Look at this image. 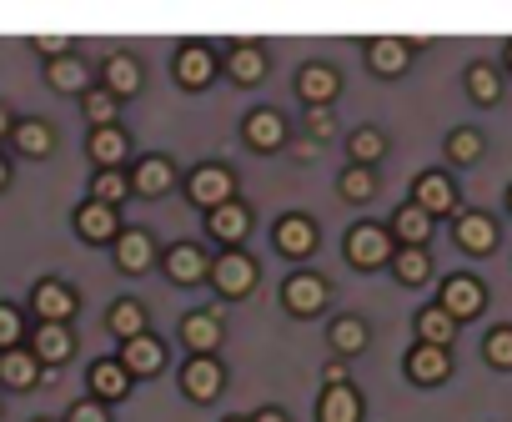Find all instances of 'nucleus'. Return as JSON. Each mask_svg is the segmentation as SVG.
Here are the masks:
<instances>
[{
	"label": "nucleus",
	"instance_id": "obj_42",
	"mask_svg": "<svg viewBox=\"0 0 512 422\" xmlns=\"http://www.w3.org/2000/svg\"><path fill=\"white\" fill-rule=\"evenodd\" d=\"M482 151H487V141H482V131H472V126H462V131L447 136V156H452V161H477Z\"/></svg>",
	"mask_w": 512,
	"mask_h": 422
},
{
	"label": "nucleus",
	"instance_id": "obj_45",
	"mask_svg": "<svg viewBox=\"0 0 512 422\" xmlns=\"http://www.w3.org/2000/svg\"><path fill=\"white\" fill-rule=\"evenodd\" d=\"M332 126H337V121H332V106H307V131H312L317 141H327Z\"/></svg>",
	"mask_w": 512,
	"mask_h": 422
},
{
	"label": "nucleus",
	"instance_id": "obj_16",
	"mask_svg": "<svg viewBox=\"0 0 512 422\" xmlns=\"http://www.w3.org/2000/svg\"><path fill=\"white\" fill-rule=\"evenodd\" d=\"M171 186H176V166H171L166 156H141V161H136L131 191H141V196H166Z\"/></svg>",
	"mask_w": 512,
	"mask_h": 422
},
{
	"label": "nucleus",
	"instance_id": "obj_43",
	"mask_svg": "<svg viewBox=\"0 0 512 422\" xmlns=\"http://www.w3.org/2000/svg\"><path fill=\"white\" fill-rule=\"evenodd\" d=\"M21 332H26L21 312H16L11 302H0V352H11V347H21Z\"/></svg>",
	"mask_w": 512,
	"mask_h": 422
},
{
	"label": "nucleus",
	"instance_id": "obj_3",
	"mask_svg": "<svg viewBox=\"0 0 512 422\" xmlns=\"http://www.w3.org/2000/svg\"><path fill=\"white\" fill-rule=\"evenodd\" d=\"M282 302H287V312H292V317H317V312L332 302V287H327L317 272H297V277H287Z\"/></svg>",
	"mask_w": 512,
	"mask_h": 422
},
{
	"label": "nucleus",
	"instance_id": "obj_54",
	"mask_svg": "<svg viewBox=\"0 0 512 422\" xmlns=\"http://www.w3.org/2000/svg\"><path fill=\"white\" fill-rule=\"evenodd\" d=\"M36 422H46V417H36Z\"/></svg>",
	"mask_w": 512,
	"mask_h": 422
},
{
	"label": "nucleus",
	"instance_id": "obj_37",
	"mask_svg": "<svg viewBox=\"0 0 512 422\" xmlns=\"http://www.w3.org/2000/svg\"><path fill=\"white\" fill-rule=\"evenodd\" d=\"M367 342H372V332H367L362 317H337V322H332V347H337V352H362Z\"/></svg>",
	"mask_w": 512,
	"mask_h": 422
},
{
	"label": "nucleus",
	"instance_id": "obj_30",
	"mask_svg": "<svg viewBox=\"0 0 512 422\" xmlns=\"http://www.w3.org/2000/svg\"><path fill=\"white\" fill-rule=\"evenodd\" d=\"M16 151L21 156H51L56 151V131L41 121V116H26V121H16Z\"/></svg>",
	"mask_w": 512,
	"mask_h": 422
},
{
	"label": "nucleus",
	"instance_id": "obj_48",
	"mask_svg": "<svg viewBox=\"0 0 512 422\" xmlns=\"http://www.w3.org/2000/svg\"><path fill=\"white\" fill-rule=\"evenodd\" d=\"M251 422H287V412H277V407H262V412H256Z\"/></svg>",
	"mask_w": 512,
	"mask_h": 422
},
{
	"label": "nucleus",
	"instance_id": "obj_18",
	"mask_svg": "<svg viewBox=\"0 0 512 422\" xmlns=\"http://www.w3.org/2000/svg\"><path fill=\"white\" fill-rule=\"evenodd\" d=\"M86 151H91V161H96L101 171H121V161H126L131 141H126V131H121V126H101V131H91Z\"/></svg>",
	"mask_w": 512,
	"mask_h": 422
},
{
	"label": "nucleus",
	"instance_id": "obj_39",
	"mask_svg": "<svg viewBox=\"0 0 512 422\" xmlns=\"http://www.w3.org/2000/svg\"><path fill=\"white\" fill-rule=\"evenodd\" d=\"M467 96H472V101H482V106H492V101L502 96L497 71H492V66H467Z\"/></svg>",
	"mask_w": 512,
	"mask_h": 422
},
{
	"label": "nucleus",
	"instance_id": "obj_17",
	"mask_svg": "<svg viewBox=\"0 0 512 422\" xmlns=\"http://www.w3.org/2000/svg\"><path fill=\"white\" fill-rule=\"evenodd\" d=\"M76 232H81L86 242H116V237H121V227H116V206H106V201H86V206L76 211Z\"/></svg>",
	"mask_w": 512,
	"mask_h": 422
},
{
	"label": "nucleus",
	"instance_id": "obj_14",
	"mask_svg": "<svg viewBox=\"0 0 512 422\" xmlns=\"http://www.w3.org/2000/svg\"><path fill=\"white\" fill-rule=\"evenodd\" d=\"M206 227H211L216 242H226V247L236 252V242H246V232H251V211L236 206V201H226V206L206 211Z\"/></svg>",
	"mask_w": 512,
	"mask_h": 422
},
{
	"label": "nucleus",
	"instance_id": "obj_29",
	"mask_svg": "<svg viewBox=\"0 0 512 422\" xmlns=\"http://www.w3.org/2000/svg\"><path fill=\"white\" fill-rule=\"evenodd\" d=\"M226 76H231L236 86H256V81L267 76V51H262V46H231Z\"/></svg>",
	"mask_w": 512,
	"mask_h": 422
},
{
	"label": "nucleus",
	"instance_id": "obj_36",
	"mask_svg": "<svg viewBox=\"0 0 512 422\" xmlns=\"http://www.w3.org/2000/svg\"><path fill=\"white\" fill-rule=\"evenodd\" d=\"M392 267H397V282H407V287H422V282H427V272H432V262H427V252H422V247H397Z\"/></svg>",
	"mask_w": 512,
	"mask_h": 422
},
{
	"label": "nucleus",
	"instance_id": "obj_2",
	"mask_svg": "<svg viewBox=\"0 0 512 422\" xmlns=\"http://www.w3.org/2000/svg\"><path fill=\"white\" fill-rule=\"evenodd\" d=\"M231 191H236V176H231L226 166H196V171H191V181H186L191 206H206V211L226 206V201H231Z\"/></svg>",
	"mask_w": 512,
	"mask_h": 422
},
{
	"label": "nucleus",
	"instance_id": "obj_33",
	"mask_svg": "<svg viewBox=\"0 0 512 422\" xmlns=\"http://www.w3.org/2000/svg\"><path fill=\"white\" fill-rule=\"evenodd\" d=\"M106 327L121 337V342H136V337H146V312H141V302H116L111 312H106Z\"/></svg>",
	"mask_w": 512,
	"mask_h": 422
},
{
	"label": "nucleus",
	"instance_id": "obj_23",
	"mask_svg": "<svg viewBox=\"0 0 512 422\" xmlns=\"http://www.w3.org/2000/svg\"><path fill=\"white\" fill-rule=\"evenodd\" d=\"M367 61H372L377 76H402V71L412 66V46L397 41V36H377V41L367 46Z\"/></svg>",
	"mask_w": 512,
	"mask_h": 422
},
{
	"label": "nucleus",
	"instance_id": "obj_7",
	"mask_svg": "<svg viewBox=\"0 0 512 422\" xmlns=\"http://www.w3.org/2000/svg\"><path fill=\"white\" fill-rule=\"evenodd\" d=\"M221 382H226V372H221L216 357H191V362L181 367V392H186L191 402H211V397L221 392Z\"/></svg>",
	"mask_w": 512,
	"mask_h": 422
},
{
	"label": "nucleus",
	"instance_id": "obj_53",
	"mask_svg": "<svg viewBox=\"0 0 512 422\" xmlns=\"http://www.w3.org/2000/svg\"><path fill=\"white\" fill-rule=\"evenodd\" d=\"M507 206H512V191H507Z\"/></svg>",
	"mask_w": 512,
	"mask_h": 422
},
{
	"label": "nucleus",
	"instance_id": "obj_11",
	"mask_svg": "<svg viewBox=\"0 0 512 422\" xmlns=\"http://www.w3.org/2000/svg\"><path fill=\"white\" fill-rule=\"evenodd\" d=\"M452 237H457V247H462L467 257H487V252L497 247V222L482 217V211H467V217H457Z\"/></svg>",
	"mask_w": 512,
	"mask_h": 422
},
{
	"label": "nucleus",
	"instance_id": "obj_49",
	"mask_svg": "<svg viewBox=\"0 0 512 422\" xmlns=\"http://www.w3.org/2000/svg\"><path fill=\"white\" fill-rule=\"evenodd\" d=\"M11 131H16V121H11V111H6V106H0V136H11Z\"/></svg>",
	"mask_w": 512,
	"mask_h": 422
},
{
	"label": "nucleus",
	"instance_id": "obj_28",
	"mask_svg": "<svg viewBox=\"0 0 512 422\" xmlns=\"http://www.w3.org/2000/svg\"><path fill=\"white\" fill-rule=\"evenodd\" d=\"M121 362H126V372H131V377H151V372H161L166 347L146 332V337H136V342H126V347H121Z\"/></svg>",
	"mask_w": 512,
	"mask_h": 422
},
{
	"label": "nucleus",
	"instance_id": "obj_4",
	"mask_svg": "<svg viewBox=\"0 0 512 422\" xmlns=\"http://www.w3.org/2000/svg\"><path fill=\"white\" fill-rule=\"evenodd\" d=\"M211 282H216L221 297H246V292L256 287V262H251L246 252H221V257L211 262Z\"/></svg>",
	"mask_w": 512,
	"mask_h": 422
},
{
	"label": "nucleus",
	"instance_id": "obj_20",
	"mask_svg": "<svg viewBox=\"0 0 512 422\" xmlns=\"http://www.w3.org/2000/svg\"><path fill=\"white\" fill-rule=\"evenodd\" d=\"M151 262H156V242H151L146 232H121V237H116V267H121L126 277H141Z\"/></svg>",
	"mask_w": 512,
	"mask_h": 422
},
{
	"label": "nucleus",
	"instance_id": "obj_15",
	"mask_svg": "<svg viewBox=\"0 0 512 422\" xmlns=\"http://www.w3.org/2000/svg\"><path fill=\"white\" fill-rule=\"evenodd\" d=\"M211 76H216V56H211L206 46H181V51H176V81H181L186 91L211 86Z\"/></svg>",
	"mask_w": 512,
	"mask_h": 422
},
{
	"label": "nucleus",
	"instance_id": "obj_46",
	"mask_svg": "<svg viewBox=\"0 0 512 422\" xmlns=\"http://www.w3.org/2000/svg\"><path fill=\"white\" fill-rule=\"evenodd\" d=\"M66 422H111V412H106V402L86 397V402H76V407H71V417H66Z\"/></svg>",
	"mask_w": 512,
	"mask_h": 422
},
{
	"label": "nucleus",
	"instance_id": "obj_50",
	"mask_svg": "<svg viewBox=\"0 0 512 422\" xmlns=\"http://www.w3.org/2000/svg\"><path fill=\"white\" fill-rule=\"evenodd\" d=\"M11 186V166H6V156H0V191Z\"/></svg>",
	"mask_w": 512,
	"mask_h": 422
},
{
	"label": "nucleus",
	"instance_id": "obj_41",
	"mask_svg": "<svg viewBox=\"0 0 512 422\" xmlns=\"http://www.w3.org/2000/svg\"><path fill=\"white\" fill-rule=\"evenodd\" d=\"M337 186H342V196H347V201H372V191H377V176H372V166H347Z\"/></svg>",
	"mask_w": 512,
	"mask_h": 422
},
{
	"label": "nucleus",
	"instance_id": "obj_34",
	"mask_svg": "<svg viewBox=\"0 0 512 422\" xmlns=\"http://www.w3.org/2000/svg\"><path fill=\"white\" fill-rule=\"evenodd\" d=\"M86 76H91V71H86V61H76V56H61V61L46 66V81H51L56 91H71V96H76V91H81V96L91 91Z\"/></svg>",
	"mask_w": 512,
	"mask_h": 422
},
{
	"label": "nucleus",
	"instance_id": "obj_35",
	"mask_svg": "<svg viewBox=\"0 0 512 422\" xmlns=\"http://www.w3.org/2000/svg\"><path fill=\"white\" fill-rule=\"evenodd\" d=\"M427 237H432V217H427L422 206H402L397 211V242L402 247H422Z\"/></svg>",
	"mask_w": 512,
	"mask_h": 422
},
{
	"label": "nucleus",
	"instance_id": "obj_10",
	"mask_svg": "<svg viewBox=\"0 0 512 422\" xmlns=\"http://www.w3.org/2000/svg\"><path fill=\"white\" fill-rule=\"evenodd\" d=\"M412 206H422L427 217L437 222V217H447V211L457 206V191H452V181H447L442 171H427V176H417V186H412Z\"/></svg>",
	"mask_w": 512,
	"mask_h": 422
},
{
	"label": "nucleus",
	"instance_id": "obj_19",
	"mask_svg": "<svg viewBox=\"0 0 512 422\" xmlns=\"http://www.w3.org/2000/svg\"><path fill=\"white\" fill-rule=\"evenodd\" d=\"M272 242H277V252H287V257H312V252H317V227H312L307 217H282L277 232H272Z\"/></svg>",
	"mask_w": 512,
	"mask_h": 422
},
{
	"label": "nucleus",
	"instance_id": "obj_40",
	"mask_svg": "<svg viewBox=\"0 0 512 422\" xmlns=\"http://www.w3.org/2000/svg\"><path fill=\"white\" fill-rule=\"evenodd\" d=\"M126 191H131V176H121V171H96V181H91V201H106V206H121Z\"/></svg>",
	"mask_w": 512,
	"mask_h": 422
},
{
	"label": "nucleus",
	"instance_id": "obj_1",
	"mask_svg": "<svg viewBox=\"0 0 512 422\" xmlns=\"http://www.w3.org/2000/svg\"><path fill=\"white\" fill-rule=\"evenodd\" d=\"M392 257H397V252H392V232H382V227H372V222H362V227L347 232V262H352V267L372 272V267H387Z\"/></svg>",
	"mask_w": 512,
	"mask_h": 422
},
{
	"label": "nucleus",
	"instance_id": "obj_21",
	"mask_svg": "<svg viewBox=\"0 0 512 422\" xmlns=\"http://www.w3.org/2000/svg\"><path fill=\"white\" fill-rule=\"evenodd\" d=\"M166 277H171V282H181V287H191V282L211 277V262H206V252H201V247L181 242V247H171V252H166Z\"/></svg>",
	"mask_w": 512,
	"mask_h": 422
},
{
	"label": "nucleus",
	"instance_id": "obj_9",
	"mask_svg": "<svg viewBox=\"0 0 512 422\" xmlns=\"http://www.w3.org/2000/svg\"><path fill=\"white\" fill-rule=\"evenodd\" d=\"M317 422H362V392L352 382L322 387L317 397Z\"/></svg>",
	"mask_w": 512,
	"mask_h": 422
},
{
	"label": "nucleus",
	"instance_id": "obj_47",
	"mask_svg": "<svg viewBox=\"0 0 512 422\" xmlns=\"http://www.w3.org/2000/svg\"><path fill=\"white\" fill-rule=\"evenodd\" d=\"M31 46H36V51H41V56H51V61H61V56H66V46H71V41H66V36H36V41H31Z\"/></svg>",
	"mask_w": 512,
	"mask_h": 422
},
{
	"label": "nucleus",
	"instance_id": "obj_25",
	"mask_svg": "<svg viewBox=\"0 0 512 422\" xmlns=\"http://www.w3.org/2000/svg\"><path fill=\"white\" fill-rule=\"evenodd\" d=\"M297 91H302V101H307V106H332V101H337V91H342V81H337V71H332V66H302Z\"/></svg>",
	"mask_w": 512,
	"mask_h": 422
},
{
	"label": "nucleus",
	"instance_id": "obj_27",
	"mask_svg": "<svg viewBox=\"0 0 512 422\" xmlns=\"http://www.w3.org/2000/svg\"><path fill=\"white\" fill-rule=\"evenodd\" d=\"M246 141L256 151H277L287 141V116L282 111H251L246 116Z\"/></svg>",
	"mask_w": 512,
	"mask_h": 422
},
{
	"label": "nucleus",
	"instance_id": "obj_8",
	"mask_svg": "<svg viewBox=\"0 0 512 422\" xmlns=\"http://www.w3.org/2000/svg\"><path fill=\"white\" fill-rule=\"evenodd\" d=\"M447 372H452L447 347H427V342H417V347L407 352V377H412L417 387H437V382H447Z\"/></svg>",
	"mask_w": 512,
	"mask_h": 422
},
{
	"label": "nucleus",
	"instance_id": "obj_24",
	"mask_svg": "<svg viewBox=\"0 0 512 422\" xmlns=\"http://www.w3.org/2000/svg\"><path fill=\"white\" fill-rule=\"evenodd\" d=\"M101 81H106V91H111L116 101H121V96H136V91H141V66H136V56H126V51L106 56Z\"/></svg>",
	"mask_w": 512,
	"mask_h": 422
},
{
	"label": "nucleus",
	"instance_id": "obj_31",
	"mask_svg": "<svg viewBox=\"0 0 512 422\" xmlns=\"http://www.w3.org/2000/svg\"><path fill=\"white\" fill-rule=\"evenodd\" d=\"M452 337H457V317H452V312H442V307H422V312H417V342L447 347Z\"/></svg>",
	"mask_w": 512,
	"mask_h": 422
},
{
	"label": "nucleus",
	"instance_id": "obj_32",
	"mask_svg": "<svg viewBox=\"0 0 512 422\" xmlns=\"http://www.w3.org/2000/svg\"><path fill=\"white\" fill-rule=\"evenodd\" d=\"M347 156H352V166H377V161L387 156V136H382L377 126H357V131L347 136Z\"/></svg>",
	"mask_w": 512,
	"mask_h": 422
},
{
	"label": "nucleus",
	"instance_id": "obj_22",
	"mask_svg": "<svg viewBox=\"0 0 512 422\" xmlns=\"http://www.w3.org/2000/svg\"><path fill=\"white\" fill-rule=\"evenodd\" d=\"M36 357H41V367H61L71 352H76V337H71V327H56V322H41L36 327V347H31Z\"/></svg>",
	"mask_w": 512,
	"mask_h": 422
},
{
	"label": "nucleus",
	"instance_id": "obj_6",
	"mask_svg": "<svg viewBox=\"0 0 512 422\" xmlns=\"http://www.w3.org/2000/svg\"><path fill=\"white\" fill-rule=\"evenodd\" d=\"M46 377L41 357L31 347H11V352H0V382H6L11 392H31L36 382Z\"/></svg>",
	"mask_w": 512,
	"mask_h": 422
},
{
	"label": "nucleus",
	"instance_id": "obj_5",
	"mask_svg": "<svg viewBox=\"0 0 512 422\" xmlns=\"http://www.w3.org/2000/svg\"><path fill=\"white\" fill-rule=\"evenodd\" d=\"M31 307H36V317L41 322H56V327H66L71 317H76V292L66 287V282H56V277H46V282H36V292H31Z\"/></svg>",
	"mask_w": 512,
	"mask_h": 422
},
{
	"label": "nucleus",
	"instance_id": "obj_13",
	"mask_svg": "<svg viewBox=\"0 0 512 422\" xmlns=\"http://www.w3.org/2000/svg\"><path fill=\"white\" fill-rule=\"evenodd\" d=\"M482 307H487L482 282H472V277H447V287H442V312H452V317L462 322V317H477Z\"/></svg>",
	"mask_w": 512,
	"mask_h": 422
},
{
	"label": "nucleus",
	"instance_id": "obj_26",
	"mask_svg": "<svg viewBox=\"0 0 512 422\" xmlns=\"http://www.w3.org/2000/svg\"><path fill=\"white\" fill-rule=\"evenodd\" d=\"M181 342L191 347V357H211V352L221 347V322H216L211 312H191V317L181 322Z\"/></svg>",
	"mask_w": 512,
	"mask_h": 422
},
{
	"label": "nucleus",
	"instance_id": "obj_51",
	"mask_svg": "<svg viewBox=\"0 0 512 422\" xmlns=\"http://www.w3.org/2000/svg\"><path fill=\"white\" fill-rule=\"evenodd\" d=\"M507 66H512V46H507Z\"/></svg>",
	"mask_w": 512,
	"mask_h": 422
},
{
	"label": "nucleus",
	"instance_id": "obj_38",
	"mask_svg": "<svg viewBox=\"0 0 512 422\" xmlns=\"http://www.w3.org/2000/svg\"><path fill=\"white\" fill-rule=\"evenodd\" d=\"M81 111H86V121H91V131H101V126H116V96L101 86V91H86L81 96Z\"/></svg>",
	"mask_w": 512,
	"mask_h": 422
},
{
	"label": "nucleus",
	"instance_id": "obj_52",
	"mask_svg": "<svg viewBox=\"0 0 512 422\" xmlns=\"http://www.w3.org/2000/svg\"><path fill=\"white\" fill-rule=\"evenodd\" d=\"M226 422H246V417H226Z\"/></svg>",
	"mask_w": 512,
	"mask_h": 422
},
{
	"label": "nucleus",
	"instance_id": "obj_12",
	"mask_svg": "<svg viewBox=\"0 0 512 422\" xmlns=\"http://www.w3.org/2000/svg\"><path fill=\"white\" fill-rule=\"evenodd\" d=\"M126 392H131V372H126L121 357L91 362V397H96V402H121Z\"/></svg>",
	"mask_w": 512,
	"mask_h": 422
},
{
	"label": "nucleus",
	"instance_id": "obj_44",
	"mask_svg": "<svg viewBox=\"0 0 512 422\" xmlns=\"http://www.w3.org/2000/svg\"><path fill=\"white\" fill-rule=\"evenodd\" d=\"M482 352H487V362H492V367H502V372H507V367H512V327H497V332L487 337V347H482Z\"/></svg>",
	"mask_w": 512,
	"mask_h": 422
}]
</instances>
